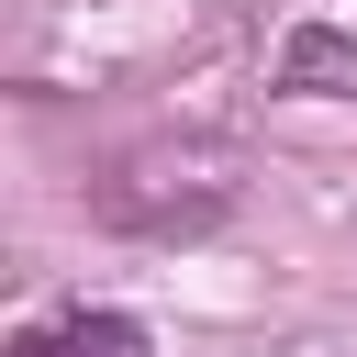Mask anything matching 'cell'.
<instances>
[{"label":"cell","mask_w":357,"mask_h":357,"mask_svg":"<svg viewBox=\"0 0 357 357\" xmlns=\"http://www.w3.org/2000/svg\"><path fill=\"white\" fill-rule=\"evenodd\" d=\"M11 357H156V346H145V324H134V312H89V301H78V312L22 324V335H11Z\"/></svg>","instance_id":"6da1fadb"}]
</instances>
